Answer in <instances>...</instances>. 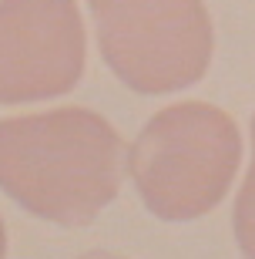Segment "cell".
Wrapping results in <instances>:
<instances>
[{
    "mask_svg": "<svg viewBox=\"0 0 255 259\" xmlns=\"http://www.w3.org/2000/svg\"><path fill=\"white\" fill-rule=\"evenodd\" d=\"M124 145L91 108L0 121V189L37 219L87 226L121 189Z\"/></svg>",
    "mask_w": 255,
    "mask_h": 259,
    "instance_id": "obj_1",
    "label": "cell"
},
{
    "mask_svg": "<svg viewBox=\"0 0 255 259\" xmlns=\"http://www.w3.org/2000/svg\"><path fill=\"white\" fill-rule=\"evenodd\" d=\"M124 165L151 215L191 222L228 195L242 165V135L222 108L178 101L151 115L128 148Z\"/></svg>",
    "mask_w": 255,
    "mask_h": 259,
    "instance_id": "obj_2",
    "label": "cell"
},
{
    "mask_svg": "<svg viewBox=\"0 0 255 259\" xmlns=\"http://www.w3.org/2000/svg\"><path fill=\"white\" fill-rule=\"evenodd\" d=\"M104 64L138 95L191 88L212 64L205 0H87Z\"/></svg>",
    "mask_w": 255,
    "mask_h": 259,
    "instance_id": "obj_3",
    "label": "cell"
},
{
    "mask_svg": "<svg viewBox=\"0 0 255 259\" xmlns=\"http://www.w3.org/2000/svg\"><path fill=\"white\" fill-rule=\"evenodd\" d=\"M84 58L87 34L74 0H0V105L67 95Z\"/></svg>",
    "mask_w": 255,
    "mask_h": 259,
    "instance_id": "obj_4",
    "label": "cell"
},
{
    "mask_svg": "<svg viewBox=\"0 0 255 259\" xmlns=\"http://www.w3.org/2000/svg\"><path fill=\"white\" fill-rule=\"evenodd\" d=\"M232 229H235V242L245 259H255V115H252V165L242 182V192L235 199V212H232Z\"/></svg>",
    "mask_w": 255,
    "mask_h": 259,
    "instance_id": "obj_5",
    "label": "cell"
},
{
    "mask_svg": "<svg viewBox=\"0 0 255 259\" xmlns=\"http://www.w3.org/2000/svg\"><path fill=\"white\" fill-rule=\"evenodd\" d=\"M7 252V229H4V219H0V259Z\"/></svg>",
    "mask_w": 255,
    "mask_h": 259,
    "instance_id": "obj_6",
    "label": "cell"
},
{
    "mask_svg": "<svg viewBox=\"0 0 255 259\" xmlns=\"http://www.w3.org/2000/svg\"><path fill=\"white\" fill-rule=\"evenodd\" d=\"M81 259H121V256H111V252H87V256Z\"/></svg>",
    "mask_w": 255,
    "mask_h": 259,
    "instance_id": "obj_7",
    "label": "cell"
}]
</instances>
